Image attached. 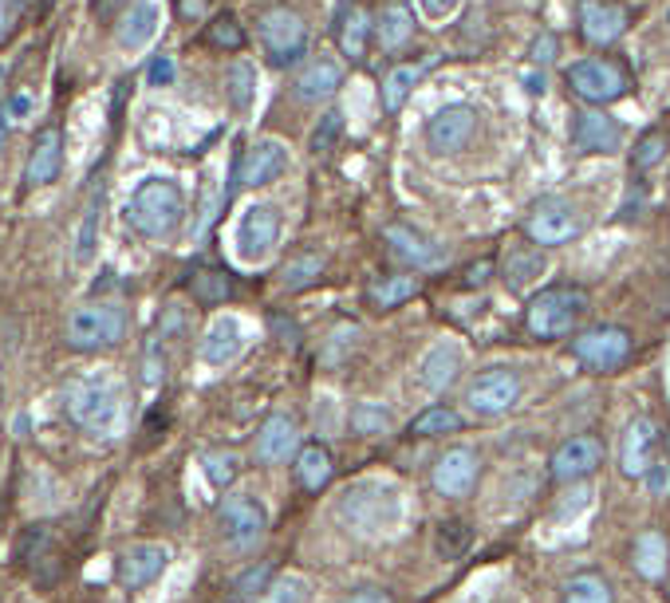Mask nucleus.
<instances>
[{
	"mask_svg": "<svg viewBox=\"0 0 670 603\" xmlns=\"http://www.w3.org/2000/svg\"><path fill=\"white\" fill-rule=\"evenodd\" d=\"M552 56H557V36H552V32H540V36L533 40V60L548 63Z\"/></svg>",
	"mask_w": 670,
	"mask_h": 603,
	"instance_id": "6e6d98bb",
	"label": "nucleus"
},
{
	"mask_svg": "<svg viewBox=\"0 0 670 603\" xmlns=\"http://www.w3.org/2000/svg\"><path fill=\"white\" fill-rule=\"evenodd\" d=\"M257 36L265 44L268 60L277 63V67H289V63H296L300 56L308 52V24L289 4H272V9L260 12Z\"/></svg>",
	"mask_w": 670,
	"mask_h": 603,
	"instance_id": "39448f33",
	"label": "nucleus"
},
{
	"mask_svg": "<svg viewBox=\"0 0 670 603\" xmlns=\"http://www.w3.org/2000/svg\"><path fill=\"white\" fill-rule=\"evenodd\" d=\"M560 603H616V588L599 573H576L560 588Z\"/></svg>",
	"mask_w": 670,
	"mask_h": 603,
	"instance_id": "473e14b6",
	"label": "nucleus"
},
{
	"mask_svg": "<svg viewBox=\"0 0 670 603\" xmlns=\"http://www.w3.org/2000/svg\"><path fill=\"white\" fill-rule=\"evenodd\" d=\"M340 135H343V115H340V111H328V115L316 123V131H312L308 150H312V155H331V150H336V143H340Z\"/></svg>",
	"mask_w": 670,
	"mask_h": 603,
	"instance_id": "a18cd8bd",
	"label": "nucleus"
},
{
	"mask_svg": "<svg viewBox=\"0 0 670 603\" xmlns=\"http://www.w3.org/2000/svg\"><path fill=\"white\" fill-rule=\"evenodd\" d=\"M268 580H272V564H253L233 580V595L237 600H257V595L268 592Z\"/></svg>",
	"mask_w": 670,
	"mask_h": 603,
	"instance_id": "49530a36",
	"label": "nucleus"
},
{
	"mask_svg": "<svg viewBox=\"0 0 670 603\" xmlns=\"http://www.w3.org/2000/svg\"><path fill=\"white\" fill-rule=\"evenodd\" d=\"M458 374H462V347L454 344V340H442V344H434L430 352H426L423 367H418V379H423L426 391H446V386L454 383Z\"/></svg>",
	"mask_w": 670,
	"mask_h": 603,
	"instance_id": "b1692460",
	"label": "nucleus"
},
{
	"mask_svg": "<svg viewBox=\"0 0 670 603\" xmlns=\"http://www.w3.org/2000/svg\"><path fill=\"white\" fill-rule=\"evenodd\" d=\"M355 340H360V328H355V323H343V328H336V332H331L328 352H324V359H328V364H340L343 352H348V347H355Z\"/></svg>",
	"mask_w": 670,
	"mask_h": 603,
	"instance_id": "09e8293b",
	"label": "nucleus"
},
{
	"mask_svg": "<svg viewBox=\"0 0 670 603\" xmlns=\"http://www.w3.org/2000/svg\"><path fill=\"white\" fill-rule=\"evenodd\" d=\"M423 4H426V12H430V16H446V12H454L462 0H423Z\"/></svg>",
	"mask_w": 670,
	"mask_h": 603,
	"instance_id": "bf43d9fd",
	"label": "nucleus"
},
{
	"mask_svg": "<svg viewBox=\"0 0 670 603\" xmlns=\"http://www.w3.org/2000/svg\"><path fill=\"white\" fill-rule=\"evenodd\" d=\"M489 272H494V260H477V264H470V272H465V288L485 284L489 281Z\"/></svg>",
	"mask_w": 670,
	"mask_h": 603,
	"instance_id": "13d9d810",
	"label": "nucleus"
},
{
	"mask_svg": "<svg viewBox=\"0 0 670 603\" xmlns=\"http://www.w3.org/2000/svg\"><path fill=\"white\" fill-rule=\"evenodd\" d=\"M202 466H206L209 485L226 489V485H233V481H237L241 454H233V450H206V454H202Z\"/></svg>",
	"mask_w": 670,
	"mask_h": 603,
	"instance_id": "a19ab883",
	"label": "nucleus"
},
{
	"mask_svg": "<svg viewBox=\"0 0 670 603\" xmlns=\"http://www.w3.org/2000/svg\"><path fill=\"white\" fill-rule=\"evenodd\" d=\"M477 135V111L465 103L442 107L438 115L426 123V146L434 155H458L470 146V138Z\"/></svg>",
	"mask_w": 670,
	"mask_h": 603,
	"instance_id": "f8f14e48",
	"label": "nucleus"
},
{
	"mask_svg": "<svg viewBox=\"0 0 670 603\" xmlns=\"http://www.w3.org/2000/svg\"><path fill=\"white\" fill-rule=\"evenodd\" d=\"M126 328H131V320H126L123 304L103 300V304H83V308H75V312L68 316L63 335H68V344H72L75 352H107V347L123 344Z\"/></svg>",
	"mask_w": 670,
	"mask_h": 603,
	"instance_id": "20e7f679",
	"label": "nucleus"
},
{
	"mask_svg": "<svg viewBox=\"0 0 670 603\" xmlns=\"http://www.w3.org/2000/svg\"><path fill=\"white\" fill-rule=\"evenodd\" d=\"M568 87H572V95L576 99H584V103L592 107H604L616 103V99H623V95L631 91V75L623 63L616 60H580L568 67Z\"/></svg>",
	"mask_w": 670,
	"mask_h": 603,
	"instance_id": "423d86ee",
	"label": "nucleus"
},
{
	"mask_svg": "<svg viewBox=\"0 0 670 603\" xmlns=\"http://www.w3.org/2000/svg\"><path fill=\"white\" fill-rule=\"evenodd\" d=\"M4 84H9V67L0 63V91H4Z\"/></svg>",
	"mask_w": 670,
	"mask_h": 603,
	"instance_id": "680f3d73",
	"label": "nucleus"
},
{
	"mask_svg": "<svg viewBox=\"0 0 670 603\" xmlns=\"http://www.w3.org/2000/svg\"><path fill=\"white\" fill-rule=\"evenodd\" d=\"M4 138H9V123L0 119V146H4Z\"/></svg>",
	"mask_w": 670,
	"mask_h": 603,
	"instance_id": "e2e57ef3",
	"label": "nucleus"
},
{
	"mask_svg": "<svg viewBox=\"0 0 670 603\" xmlns=\"http://www.w3.org/2000/svg\"><path fill=\"white\" fill-rule=\"evenodd\" d=\"M146 79H150V87H166L170 79H174V60H170V56H155V63H150Z\"/></svg>",
	"mask_w": 670,
	"mask_h": 603,
	"instance_id": "864d4df0",
	"label": "nucleus"
},
{
	"mask_svg": "<svg viewBox=\"0 0 670 603\" xmlns=\"http://www.w3.org/2000/svg\"><path fill=\"white\" fill-rule=\"evenodd\" d=\"M572 146L584 155H611L623 146V126L604 111H576L572 115Z\"/></svg>",
	"mask_w": 670,
	"mask_h": 603,
	"instance_id": "6ab92c4d",
	"label": "nucleus"
},
{
	"mask_svg": "<svg viewBox=\"0 0 670 603\" xmlns=\"http://www.w3.org/2000/svg\"><path fill=\"white\" fill-rule=\"evenodd\" d=\"M328 269V257L324 253H296V257L280 269V284L289 292H304L308 284H316Z\"/></svg>",
	"mask_w": 670,
	"mask_h": 603,
	"instance_id": "72a5a7b5",
	"label": "nucleus"
},
{
	"mask_svg": "<svg viewBox=\"0 0 670 603\" xmlns=\"http://www.w3.org/2000/svg\"><path fill=\"white\" fill-rule=\"evenodd\" d=\"M284 167H289V150H284V143H277V138H260V143H253L245 150V155L237 158V186H268L272 177L284 174Z\"/></svg>",
	"mask_w": 670,
	"mask_h": 603,
	"instance_id": "f3484780",
	"label": "nucleus"
},
{
	"mask_svg": "<svg viewBox=\"0 0 670 603\" xmlns=\"http://www.w3.org/2000/svg\"><path fill=\"white\" fill-rule=\"evenodd\" d=\"M423 72H426V63H402V67H394V72L382 79L379 99H382V111H387V115H399L402 107H406V99H411L414 84L423 79Z\"/></svg>",
	"mask_w": 670,
	"mask_h": 603,
	"instance_id": "c756f323",
	"label": "nucleus"
},
{
	"mask_svg": "<svg viewBox=\"0 0 670 603\" xmlns=\"http://www.w3.org/2000/svg\"><path fill=\"white\" fill-rule=\"evenodd\" d=\"M576 9H580V32L596 48H608V44H616L628 32V9L619 0H580Z\"/></svg>",
	"mask_w": 670,
	"mask_h": 603,
	"instance_id": "dca6fc26",
	"label": "nucleus"
},
{
	"mask_svg": "<svg viewBox=\"0 0 670 603\" xmlns=\"http://www.w3.org/2000/svg\"><path fill=\"white\" fill-rule=\"evenodd\" d=\"M99 209H103V186L92 189V201L83 209V221H80V237H75V260L87 264L95 253V237H99Z\"/></svg>",
	"mask_w": 670,
	"mask_h": 603,
	"instance_id": "58836bf2",
	"label": "nucleus"
},
{
	"mask_svg": "<svg viewBox=\"0 0 670 603\" xmlns=\"http://www.w3.org/2000/svg\"><path fill=\"white\" fill-rule=\"evenodd\" d=\"M63 167V135L60 126H44L36 143H32V155H28V167H24V182L28 186H48L56 182Z\"/></svg>",
	"mask_w": 670,
	"mask_h": 603,
	"instance_id": "4be33fe9",
	"label": "nucleus"
},
{
	"mask_svg": "<svg viewBox=\"0 0 670 603\" xmlns=\"http://www.w3.org/2000/svg\"><path fill=\"white\" fill-rule=\"evenodd\" d=\"M343 603H394V595L387 588H355Z\"/></svg>",
	"mask_w": 670,
	"mask_h": 603,
	"instance_id": "5fc2aeb1",
	"label": "nucleus"
},
{
	"mask_svg": "<svg viewBox=\"0 0 670 603\" xmlns=\"http://www.w3.org/2000/svg\"><path fill=\"white\" fill-rule=\"evenodd\" d=\"M477 478H482V458H477V450H470V446H450L430 469L434 493H438V497H450V501L470 497Z\"/></svg>",
	"mask_w": 670,
	"mask_h": 603,
	"instance_id": "9b49d317",
	"label": "nucleus"
},
{
	"mask_svg": "<svg viewBox=\"0 0 670 603\" xmlns=\"http://www.w3.org/2000/svg\"><path fill=\"white\" fill-rule=\"evenodd\" d=\"M382 241L391 245V253L414 269H434V264H442V249L434 245L430 237H423L418 230L411 225H402V221H391V225H382Z\"/></svg>",
	"mask_w": 670,
	"mask_h": 603,
	"instance_id": "412c9836",
	"label": "nucleus"
},
{
	"mask_svg": "<svg viewBox=\"0 0 670 603\" xmlns=\"http://www.w3.org/2000/svg\"><path fill=\"white\" fill-rule=\"evenodd\" d=\"M217 529L233 552H253L268 532V509L253 493H229L217 505Z\"/></svg>",
	"mask_w": 670,
	"mask_h": 603,
	"instance_id": "0eeeda50",
	"label": "nucleus"
},
{
	"mask_svg": "<svg viewBox=\"0 0 670 603\" xmlns=\"http://www.w3.org/2000/svg\"><path fill=\"white\" fill-rule=\"evenodd\" d=\"M304 600H308V583L300 580V576H284L277 588L265 592V603H304Z\"/></svg>",
	"mask_w": 670,
	"mask_h": 603,
	"instance_id": "de8ad7c7",
	"label": "nucleus"
},
{
	"mask_svg": "<svg viewBox=\"0 0 670 603\" xmlns=\"http://www.w3.org/2000/svg\"><path fill=\"white\" fill-rule=\"evenodd\" d=\"M300 430H296V418L292 415H268L257 430V454L260 466H280V462H289L292 454H300Z\"/></svg>",
	"mask_w": 670,
	"mask_h": 603,
	"instance_id": "aec40b11",
	"label": "nucleus"
},
{
	"mask_svg": "<svg viewBox=\"0 0 670 603\" xmlns=\"http://www.w3.org/2000/svg\"><path fill=\"white\" fill-rule=\"evenodd\" d=\"M272 328H277L280 335H292V340H296V335H300V332H296V323H284V320H280V316H277V320H272Z\"/></svg>",
	"mask_w": 670,
	"mask_h": 603,
	"instance_id": "052dcab7",
	"label": "nucleus"
},
{
	"mask_svg": "<svg viewBox=\"0 0 670 603\" xmlns=\"http://www.w3.org/2000/svg\"><path fill=\"white\" fill-rule=\"evenodd\" d=\"M186 218V194L170 177H146L126 201V221L134 233H143L150 241H162L182 225Z\"/></svg>",
	"mask_w": 670,
	"mask_h": 603,
	"instance_id": "f257e3e1",
	"label": "nucleus"
},
{
	"mask_svg": "<svg viewBox=\"0 0 670 603\" xmlns=\"http://www.w3.org/2000/svg\"><path fill=\"white\" fill-rule=\"evenodd\" d=\"M414 36V12L406 4H387L379 12V21H375V44H379L382 52H399L406 48Z\"/></svg>",
	"mask_w": 670,
	"mask_h": 603,
	"instance_id": "a878e982",
	"label": "nucleus"
},
{
	"mask_svg": "<svg viewBox=\"0 0 670 603\" xmlns=\"http://www.w3.org/2000/svg\"><path fill=\"white\" fill-rule=\"evenodd\" d=\"M155 32H158V9L150 0H138V4L126 9L123 21H119V44L123 48H143Z\"/></svg>",
	"mask_w": 670,
	"mask_h": 603,
	"instance_id": "7c9ffc66",
	"label": "nucleus"
},
{
	"mask_svg": "<svg viewBox=\"0 0 670 603\" xmlns=\"http://www.w3.org/2000/svg\"><path fill=\"white\" fill-rule=\"evenodd\" d=\"M32 111V95L28 91H21V95H9V99H4V107H0V119H4V123H16V119H24Z\"/></svg>",
	"mask_w": 670,
	"mask_h": 603,
	"instance_id": "603ef678",
	"label": "nucleus"
},
{
	"mask_svg": "<svg viewBox=\"0 0 670 603\" xmlns=\"http://www.w3.org/2000/svg\"><path fill=\"white\" fill-rule=\"evenodd\" d=\"M462 430V415H458L454 406H426L423 415L411 418V434L414 438H438V434H458Z\"/></svg>",
	"mask_w": 670,
	"mask_h": 603,
	"instance_id": "f704fd0d",
	"label": "nucleus"
},
{
	"mask_svg": "<svg viewBox=\"0 0 670 603\" xmlns=\"http://www.w3.org/2000/svg\"><path fill=\"white\" fill-rule=\"evenodd\" d=\"M655 450H659V427L655 418L639 415L631 418L623 438H619V473L623 478H647V469L655 466Z\"/></svg>",
	"mask_w": 670,
	"mask_h": 603,
	"instance_id": "4468645a",
	"label": "nucleus"
},
{
	"mask_svg": "<svg viewBox=\"0 0 670 603\" xmlns=\"http://www.w3.org/2000/svg\"><path fill=\"white\" fill-rule=\"evenodd\" d=\"M423 292V281L418 276H379V281L367 288V304H371L375 312H391V308H399V304L414 300Z\"/></svg>",
	"mask_w": 670,
	"mask_h": 603,
	"instance_id": "cd10ccee",
	"label": "nucleus"
},
{
	"mask_svg": "<svg viewBox=\"0 0 670 603\" xmlns=\"http://www.w3.org/2000/svg\"><path fill=\"white\" fill-rule=\"evenodd\" d=\"M647 489L655 493V497H667L670 493V462L667 458H655V466L647 469Z\"/></svg>",
	"mask_w": 670,
	"mask_h": 603,
	"instance_id": "3c124183",
	"label": "nucleus"
},
{
	"mask_svg": "<svg viewBox=\"0 0 670 603\" xmlns=\"http://www.w3.org/2000/svg\"><path fill=\"white\" fill-rule=\"evenodd\" d=\"M631 352H635V340H631L628 328H616V323H599V328H588L572 340V355L580 364L604 374L619 371L631 359Z\"/></svg>",
	"mask_w": 670,
	"mask_h": 603,
	"instance_id": "1a4fd4ad",
	"label": "nucleus"
},
{
	"mask_svg": "<svg viewBox=\"0 0 670 603\" xmlns=\"http://www.w3.org/2000/svg\"><path fill=\"white\" fill-rule=\"evenodd\" d=\"M226 95H229V103H233V111H248V107H253V95H257V72H253L245 60L229 63Z\"/></svg>",
	"mask_w": 670,
	"mask_h": 603,
	"instance_id": "4c0bfd02",
	"label": "nucleus"
},
{
	"mask_svg": "<svg viewBox=\"0 0 670 603\" xmlns=\"http://www.w3.org/2000/svg\"><path fill=\"white\" fill-rule=\"evenodd\" d=\"M545 272V253L540 245H509L505 249V281L513 288H525L533 276Z\"/></svg>",
	"mask_w": 670,
	"mask_h": 603,
	"instance_id": "2f4dec72",
	"label": "nucleus"
},
{
	"mask_svg": "<svg viewBox=\"0 0 670 603\" xmlns=\"http://www.w3.org/2000/svg\"><path fill=\"white\" fill-rule=\"evenodd\" d=\"M63 406L75 427L92 430V434H114L123 422V391L107 379H75L63 391Z\"/></svg>",
	"mask_w": 670,
	"mask_h": 603,
	"instance_id": "7ed1b4c3",
	"label": "nucleus"
},
{
	"mask_svg": "<svg viewBox=\"0 0 670 603\" xmlns=\"http://www.w3.org/2000/svg\"><path fill=\"white\" fill-rule=\"evenodd\" d=\"M351 430L360 438H375L391 430V410L379 403H355L351 406Z\"/></svg>",
	"mask_w": 670,
	"mask_h": 603,
	"instance_id": "79ce46f5",
	"label": "nucleus"
},
{
	"mask_svg": "<svg viewBox=\"0 0 670 603\" xmlns=\"http://www.w3.org/2000/svg\"><path fill=\"white\" fill-rule=\"evenodd\" d=\"M599 466H604V446H599V438H592V434L564 438V442L552 450V458H548V473L557 481H584V478H592Z\"/></svg>",
	"mask_w": 670,
	"mask_h": 603,
	"instance_id": "ddd939ff",
	"label": "nucleus"
},
{
	"mask_svg": "<svg viewBox=\"0 0 670 603\" xmlns=\"http://www.w3.org/2000/svg\"><path fill=\"white\" fill-rule=\"evenodd\" d=\"M667 150H670V138L662 135V131H647V135L635 143V150H631V167L635 170L659 167L662 158H667Z\"/></svg>",
	"mask_w": 670,
	"mask_h": 603,
	"instance_id": "c03bdc74",
	"label": "nucleus"
},
{
	"mask_svg": "<svg viewBox=\"0 0 670 603\" xmlns=\"http://www.w3.org/2000/svg\"><path fill=\"white\" fill-rule=\"evenodd\" d=\"M174 4H178V16L190 24H197L209 12V0H174Z\"/></svg>",
	"mask_w": 670,
	"mask_h": 603,
	"instance_id": "4d7b16f0",
	"label": "nucleus"
},
{
	"mask_svg": "<svg viewBox=\"0 0 670 603\" xmlns=\"http://www.w3.org/2000/svg\"><path fill=\"white\" fill-rule=\"evenodd\" d=\"M24 16V0H0V44L12 40V32L21 28Z\"/></svg>",
	"mask_w": 670,
	"mask_h": 603,
	"instance_id": "8fccbe9b",
	"label": "nucleus"
},
{
	"mask_svg": "<svg viewBox=\"0 0 670 603\" xmlns=\"http://www.w3.org/2000/svg\"><path fill=\"white\" fill-rule=\"evenodd\" d=\"M588 312V292L580 284H552V288L536 292L525 308V328L536 340H564Z\"/></svg>",
	"mask_w": 670,
	"mask_h": 603,
	"instance_id": "f03ea898",
	"label": "nucleus"
},
{
	"mask_svg": "<svg viewBox=\"0 0 670 603\" xmlns=\"http://www.w3.org/2000/svg\"><path fill=\"white\" fill-rule=\"evenodd\" d=\"M470 541H474V532H470L465 520H442L438 532H434V552H438L442 561H458V556L470 549Z\"/></svg>",
	"mask_w": 670,
	"mask_h": 603,
	"instance_id": "ea45409f",
	"label": "nucleus"
},
{
	"mask_svg": "<svg viewBox=\"0 0 670 603\" xmlns=\"http://www.w3.org/2000/svg\"><path fill=\"white\" fill-rule=\"evenodd\" d=\"M166 564H170V549L166 544H131V549L119 552V583H123L126 592H138V588L155 583L166 573Z\"/></svg>",
	"mask_w": 670,
	"mask_h": 603,
	"instance_id": "2eb2a0df",
	"label": "nucleus"
},
{
	"mask_svg": "<svg viewBox=\"0 0 670 603\" xmlns=\"http://www.w3.org/2000/svg\"><path fill=\"white\" fill-rule=\"evenodd\" d=\"M521 374L513 367H489L474 379V383L465 386V406L474 410L477 418H497V415H509L516 403H521Z\"/></svg>",
	"mask_w": 670,
	"mask_h": 603,
	"instance_id": "9d476101",
	"label": "nucleus"
},
{
	"mask_svg": "<svg viewBox=\"0 0 670 603\" xmlns=\"http://www.w3.org/2000/svg\"><path fill=\"white\" fill-rule=\"evenodd\" d=\"M521 230L540 249H557V245H568V241H576L584 233V218H580V209L568 198H540L528 209Z\"/></svg>",
	"mask_w": 670,
	"mask_h": 603,
	"instance_id": "6e6552de",
	"label": "nucleus"
},
{
	"mask_svg": "<svg viewBox=\"0 0 670 603\" xmlns=\"http://www.w3.org/2000/svg\"><path fill=\"white\" fill-rule=\"evenodd\" d=\"M206 40H209V48H221V52H241V48H245V32H241L233 12H221V16H214V24H209Z\"/></svg>",
	"mask_w": 670,
	"mask_h": 603,
	"instance_id": "37998d69",
	"label": "nucleus"
},
{
	"mask_svg": "<svg viewBox=\"0 0 670 603\" xmlns=\"http://www.w3.org/2000/svg\"><path fill=\"white\" fill-rule=\"evenodd\" d=\"M343 84V72L336 60H312L304 72L296 75V84H292V95H296L300 103H328L331 95L340 91Z\"/></svg>",
	"mask_w": 670,
	"mask_h": 603,
	"instance_id": "5701e85b",
	"label": "nucleus"
},
{
	"mask_svg": "<svg viewBox=\"0 0 670 603\" xmlns=\"http://www.w3.org/2000/svg\"><path fill=\"white\" fill-rule=\"evenodd\" d=\"M190 292H194L197 304H206V308H214V304H226L229 296H233V284H229L226 272L217 269H197L194 276H190Z\"/></svg>",
	"mask_w": 670,
	"mask_h": 603,
	"instance_id": "e433bc0d",
	"label": "nucleus"
},
{
	"mask_svg": "<svg viewBox=\"0 0 670 603\" xmlns=\"http://www.w3.org/2000/svg\"><path fill=\"white\" fill-rule=\"evenodd\" d=\"M280 237V213L277 206H248L237 225V253L241 260H260Z\"/></svg>",
	"mask_w": 670,
	"mask_h": 603,
	"instance_id": "a211bd4d",
	"label": "nucleus"
},
{
	"mask_svg": "<svg viewBox=\"0 0 670 603\" xmlns=\"http://www.w3.org/2000/svg\"><path fill=\"white\" fill-rule=\"evenodd\" d=\"M296 481L304 493H320V489H328L331 473H336V466H331V454L328 446H320V442H308V446H300L296 454Z\"/></svg>",
	"mask_w": 670,
	"mask_h": 603,
	"instance_id": "393cba45",
	"label": "nucleus"
},
{
	"mask_svg": "<svg viewBox=\"0 0 670 603\" xmlns=\"http://www.w3.org/2000/svg\"><path fill=\"white\" fill-rule=\"evenodd\" d=\"M371 16L363 9H351L348 16L340 21V48L343 56H351V60H363V52H367V36H371Z\"/></svg>",
	"mask_w": 670,
	"mask_h": 603,
	"instance_id": "c9c22d12",
	"label": "nucleus"
},
{
	"mask_svg": "<svg viewBox=\"0 0 670 603\" xmlns=\"http://www.w3.org/2000/svg\"><path fill=\"white\" fill-rule=\"evenodd\" d=\"M670 564V541L667 532L647 529L635 537V573L647 576V580H662Z\"/></svg>",
	"mask_w": 670,
	"mask_h": 603,
	"instance_id": "bb28decb",
	"label": "nucleus"
},
{
	"mask_svg": "<svg viewBox=\"0 0 670 603\" xmlns=\"http://www.w3.org/2000/svg\"><path fill=\"white\" fill-rule=\"evenodd\" d=\"M241 355V328L237 320H217L214 328L206 332V340H202V359L214 367H226L233 364Z\"/></svg>",
	"mask_w": 670,
	"mask_h": 603,
	"instance_id": "c85d7f7f",
	"label": "nucleus"
}]
</instances>
